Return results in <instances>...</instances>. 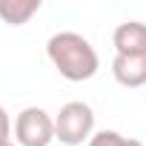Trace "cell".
<instances>
[{"label":"cell","instance_id":"cell-9","mask_svg":"<svg viewBox=\"0 0 146 146\" xmlns=\"http://www.w3.org/2000/svg\"><path fill=\"white\" fill-rule=\"evenodd\" d=\"M3 146H15V143H3Z\"/></svg>","mask_w":146,"mask_h":146},{"label":"cell","instance_id":"cell-1","mask_svg":"<svg viewBox=\"0 0 146 146\" xmlns=\"http://www.w3.org/2000/svg\"><path fill=\"white\" fill-rule=\"evenodd\" d=\"M46 54L54 63V69L60 72V78H66L72 83L95 78L98 66H100V57H98L95 46L78 32H57V35H52L49 43H46Z\"/></svg>","mask_w":146,"mask_h":146},{"label":"cell","instance_id":"cell-2","mask_svg":"<svg viewBox=\"0 0 146 146\" xmlns=\"http://www.w3.org/2000/svg\"><path fill=\"white\" fill-rule=\"evenodd\" d=\"M95 129V112L83 100H69L60 106L54 117V140L63 146H80L83 140H92Z\"/></svg>","mask_w":146,"mask_h":146},{"label":"cell","instance_id":"cell-7","mask_svg":"<svg viewBox=\"0 0 146 146\" xmlns=\"http://www.w3.org/2000/svg\"><path fill=\"white\" fill-rule=\"evenodd\" d=\"M89 146H143V143H140V140H135V137H123L120 132H112V129H103V132L92 135Z\"/></svg>","mask_w":146,"mask_h":146},{"label":"cell","instance_id":"cell-4","mask_svg":"<svg viewBox=\"0 0 146 146\" xmlns=\"http://www.w3.org/2000/svg\"><path fill=\"white\" fill-rule=\"evenodd\" d=\"M112 43L117 54L129 57H146V23L140 20H126L112 32Z\"/></svg>","mask_w":146,"mask_h":146},{"label":"cell","instance_id":"cell-5","mask_svg":"<svg viewBox=\"0 0 146 146\" xmlns=\"http://www.w3.org/2000/svg\"><path fill=\"white\" fill-rule=\"evenodd\" d=\"M112 78L126 86V89H137L146 83V57H129V54H115L112 60Z\"/></svg>","mask_w":146,"mask_h":146},{"label":"cell","instance_id":"cell-3","mask_svg":"<svg viewBox=\"0 0 146 146\" xmlns=\"http://www.w3.org/2000/svg\"><path fill=\"white\" fill-rule=\"evenodd\" d=\"M15 137L20 146H49L54 140V117L40 106H26L15 120Z\"/></svg>","mask_w":146,"mask_h":146},{"label":"cell","instance_id":"cell-8","mask_svg":"<svg viewBox=\"0 0 146 146\" xmlns=\"http://www.w3.org/2000/svg\"><path fill=\"white\" fill-rule=\"evenodd\" d=\"M9 137H12V120H9V112L0 106V146H3V143H12Z\"/></svg>","mask_w":146,"mask_h":146},{"label":"cell","instance_id":"cell-6","mask_svg":"<svg viewBox=\"0 0 146 146\" xmlns=\"http://www.w3.org/2000/svg\"><path fill=\"white\" fill-rule=\"evenodd\" d=\"M40 12V0H0V20L9 26H23Z\"/></svg>","mask_w":146,"mask_h":146}]
</instances>
